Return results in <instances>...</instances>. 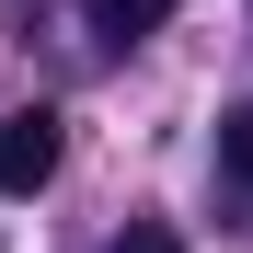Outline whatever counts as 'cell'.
Masks as SVG:
<instances>
[{
    "instance_id": "obj_1",
    "label": "cell",
    "mask_w": 253,
    "mask_h": 253,
    "mask_svg": "<svg viewBox=\"0 0 253 253\" xmlns=\"http://www.w3.org/2000/svg\"><path fill=\"white\" fill-rule=\"evenodd\" d=\"M58 161H69L58 104H12V115H0V196H46V184H58Z\"/></svg>"
},
{
    "instance_id": "obj_4",
    "label": "cell",
    "mask_w": 253,
    "mask_h": 253,
    "mask_svg": "<svg viewBox=\"0 0 253 253\" xmlns=\"http://www.w3.org/2000/svg\"><path fill=\"white\" fill-rule=\"evenodd\" d=\"M104 253H184V242H173V230H161V219H126V230H115Z\"/></svg>"
},
{
    "instance_id": "obj_2",
    "label": "cell",
    "mask_w": 253,
    "mask_h": 253,
    "mask_svg": "<svg viewBox=\"0 0 253 253\" xmlns=\"http://www.w3.org/2000/svg\"><path fill=\"white\" fill-rule=\"evenodd\" d=\"M81 23H92L104 46H150V35L173 23V0H81Z\"/></svg>"
},
{
    "instance_id": "obj_3",
    "label": "cell",
    "mask_w": 253,
    "mask_h": 253,
    "mask_svg": "<svg viewBox=\"0 0 253 253\" xmlns=\"http://www.w3.org/2000/svg\"><path fill=\"white\" fill-rule=\"evenodd\" d=\"M219 173H230V184H253V104H230V115H219Z\"/></svg>"
}]
</instances>
